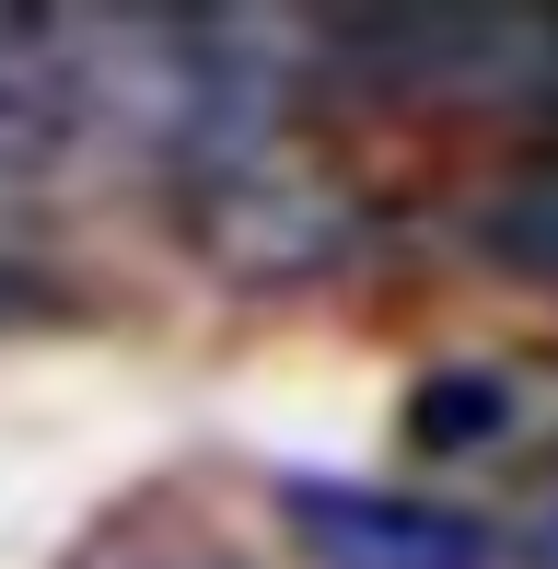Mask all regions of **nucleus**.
Masks as SVG:
<instances>
[{
    "mask_svg": "<svg viewBox=\"0 0 558 569\" xmlns=\"http://www.w3.org/2000/svg\"><path fill=\"white\" fill-rule=\"evenodd\" d=\"M279 523L302 535L315 569H489V523L442 500H396V488H338V477H291Z\"/></svg>",
    "mask_w": 558,
    "mask_h": 569,
    "instance_id": "1",
    "label": "nucleus"
},
{
    "mask_svg": "<svg viewBox=\"0 0 558 569\" xmlns=\"http://www.w3.org/2000/svg\"><path fill=\"white\" fill-rule=\"evenodd\" d=\"M512 419V396H500V372H430L419 396H408V430L430 453H466V442H489V430Z\"/></svg>",
    "mask_w": 558,
    "mask_h": 569,
    "instance_id": "2",
    "label": "nucleus"
},
{
    "mask_svg": "<svg viewBox=\"0 0 558 569\" xmlns=\"http://www.w3.org/2000/svg\"><path fill=\"white\" fill-rule=\"evenodd\" d=\"M477 244L500 268H524V279H558V174L547 187H512L500 210H477Z\"/></svg>",
    "mask_w": 558,
    "mask_h": 569,
    "instance_id": "3",
    "label": "nucleus"
},
{
    "mask_svg": "<svg viewBox=\"0 0 558 569\" xmlns=\"http://www.w3.org/2000/svg\"><path fill=\"white\" fill-rule=\"evenodd\" d=\"M524 547H536V569H558V453L536 465V488H524Z\"/></svg>",
    "mask_w": 558,
    "mask_h": 569,
    "instance_id": "4",
    "label": "nucleus"
}]
</instances>
